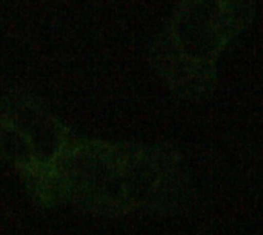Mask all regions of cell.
Returning a JSON list of instances; mask_svg holds the SVG:
<instances>
[{
  "mask_svg": "<svg viewBox=\"0 0 263 235\" xmlns=\"http://www.w3.org/2000/svg\"><path fill=\"white\" fill-rule=\"evenodd\" d=\"M256 9L257 0H179L151 51L163 83L183 100H208L223 52L253 23Z\"/></svg>",
  "mask_w": 263,
  "mask_h": 235,
  "instance_id": "obj_1",
  "label": "cell"
}]
</instances>
